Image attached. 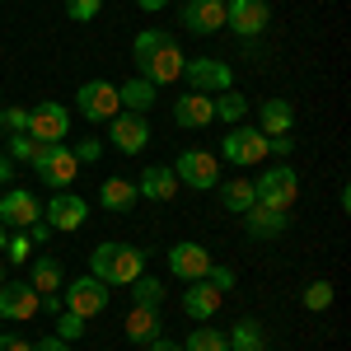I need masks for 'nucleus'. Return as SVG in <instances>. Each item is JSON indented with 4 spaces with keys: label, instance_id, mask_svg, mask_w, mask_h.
<instances>
[{
    "label": "nucleus",
    "instance_id": "39448f33",
    "mask_svg": "<svg viewBox=\"0 0 351 351\" xmlns=\"http://www.w3.org/2000/svg\"><path fill=\"white\" fill-rule=\"evenodd\" d=\"M75 112H80L84 122H112L122 104H117V84L108 80H84L80 94H75Z\"/></svg>",
    "mask_w": 351,
    "mask_h": 351
},
{
    "label": "nucleus",
    "instance_id": "f8f14e48",
    "mask_svg": "<svg viewBox=\"0 0 351 351\" xmlns=\"http://www.w3.org/2000/svg\"><path fill=\"white\" fill-rule=\"evenodd\" d=\"M38 304H43V295H38L28 281H0V319L28 324V319L38 314Z\"/></svg>",
    "mask_w": 351,
    "mask_h": 351
},
{
    "label": "nucleus",
    "instance_id": "ea45409f",
    "mask_svg": "<svg viewBox=\"0 0 351 351\" xmlns=\"http://www.w3.org/2000/svg\"><path fill=\"white\" fill-rule=\"evenodd\" d=\"M24 234H28V239H33V243H47V239H52V225H47V220L38 216V220H33V225H28V230H24Z\"/></svg>",
    "mask_w": 351,
    "mask_h": 351
},
{
    "label": "nucleus",
    "instance_id": "0eeeda50",
    "mask_svg": "<svg viewBox=\"0 0 351 351\" xmlns=\"http://www.w3.org/2000/svg\"><path fill=\"white\" fill-rule=\"evenodd\" d=\"M183 80L197 94H225V89H234V71L211 56H192V61H183Z\"/></svg>",
    "mask_w": 351,
    "mask_h": 351
},
{
    "label": "nucleus",
    "instance_id": "c03bdc74",
    "mask_svg": "<svg viewBox=\"0 0 351 351\" xmlns=\"http://www.w3.org/2000/svg\"><path fill=\"white\" fill-rule=\"evenodd\" d=\"M38 309H47V314L56 319V314H61V295H43V304H38Z\"/></svg>",
    "mask_w": 351,
    "mask_h": 351
},
{
    "label": "nucleus",
    "instance_id": "bb28decb",
    "mask_svg": "<svg viewBox=\"0 0 351 351\" xmlns=\"http://www.w3.org/2000/svg\"><path fill=\"white\" fill-rule=\"evenodd\" d=\"M220 202H225V211L243 216L258 197H253V183H248V178H220Z\"/></svg>",
    "mask_w": 351,
    "mask_h": 351
},
{
    "label": "nucleus",
    "instance_id": "8fccbe9b",
    "mask_svg": "<svg viewBox=\"0 0 351 351\" xmlns=\"http://www.w3.org/2000/svg\"><path fill=\"white\" fill-rule=\"evenodd\" d=\"M230 351H248V347H230Z\"/></svg>",
    "mask_w": 351,
    "mask_h": 351
},
{
    "label": "nucleus",
    "instance_id": "e433bc0d",
    "mask_svg": "<svg viewBox=\"0 0 351 351\" xmlns=\"http://www.w3.org/2000/svg\"><path fill=\"white\" fill-rule=\"evenodd\" d=\"M0 132L5 136L28 132V108H0Z\"/></svg>",
    "mask_w": 351,
    "mask_h": 351
},
{
    "label": "nucleus",
    "instance_id": "423d86ee",
    "mask_svg": "<svg viewBox=\"0 0 351 351\" xmlns=\"http://www.w3.org/2000/svg\"><path fill=\"white\" fill-rule=\"evenodd\" d=\"M173 173H178V183L192 192H211L220 183V160L211 150H183L178 164H173Z\"/></svg>",
    "mask_w": 351,
    "mask_h": 351
},
{
    "label": "nucleus",
    "instance_id": "f03ea898",
    "mask_svg": "<svg viewBox=\"0 0 351 351\" xmlns=\"http://www.w3.org/2000/svg\"><path fill=\"white\" fill-rule=\"evenodd\" d=\"M145 271V253L136 243H99L89 253V276H99L104 286H132Z\"/></svg>",
    "mask_w": 351,
    "mask_h": 351
},
{
    "label": "nucleus",
    "instance_id": "b1692460",
    "mask_svg": "<svg viewBox=\"0 0 351 351\" xmlns=\"http://www.w3.org/2000/svg\"><path fill=\"white\" fill-rule=\"evenodd\" d=\"M61 281H66V276H61V263H56V258H47V253L33 258V267H28V286H33L38 295H61Z\"/></svg>",
    "mask_w": 351,
    "mask_h": 351
},
{
    "label": "nucleus",
    "instance_id": "c9c22d12",
    "mask_svg": "<svg viewBox=\"0 0 351 351\" xmlns=\"http://www.w3.org/2000/svg\"><path fill=\"white\" fill-rule=\"evenodd\" d=\"M99 5H104V0H66V14H71L75 24H89V19H99Z\"/></svg>",
    "mask_w": 351,
    "mask_h": 351
},
{
    "label": "nucleus",
    "instance_id": "4be33fe9",
    "mask_svg": "<svg viewBox=\"0 0 351 351\" xmlns=\"http://www.w3.org/2000/svg\"><path fill=\"white\" fill-rule=\"evenodd\" d=\"M291 127H295V108H291L286 99L258 104V132L263 136H291Z\"/></svg>",
    "mask_w": 351,
    "mask_h": 351
},
{
    "label": "nucleus",
    "instance_id": "7c9ffc66",
    "mask_svg": "<svg viewBox=\"0 0 351 351\" xmlns=\"http://www.w3.org/2000/svg\"><path fill=\"white\" fill-rule=\"evenodd\" d=\"M132 295H136V304H150V309H160L164 304V281H155V276H136L132 281Z\"/></svg>",
    "mask_w": 351,
    "mask_h": 351
},
{
    "label": "nucleus",
    "instance_id": "72a5a7b5",
    "mask_svg": "<svg viewBox=\"0 0 351 351\" xmlns=\"http://www.w3.org/2000/svg\"><path fill=\"white\" fill-rule=\"evenodd\" d=\"M328 304H332V286H328V281L304 286V309H314V314H319V309H328Z\"/></svg>",
    "mask_w": 351,
    "mask_h": 351
},
{
    "label": "nucleus",
    "instance_id": "c756f323",
    "mask_svg": "<svg viewBox=\"0 0 351 351\" xmlns=\"http://www.w3.org/2000/svg\"><path fill=\"white\" fill-rule=\"evenodd\" d=\"M263 342H267V337H263V324H258V319H239V324H234V332H230V347L263 351Z\"/></svg>",
    "mask_w": 351,
    "mask_h": 351
},
{
    "label": "nucleus",
    "instance_id": "ddd939ff",
    "mask_svg": "<svg viewBox=\"0 0 351 351\" xmlns=\"http://www.w3.org/2000/svg\"><path fill=\"white\" fill-rule=\"evenodd\" d=\"M267 24H271L267 0H230L225 5V28H234L239 38H258Z\"/></svg>",
    "mask_w": 351,
    "mask_h": 351
},
{
    "label": "nucleus",
    "instance_id": "f704fd0d",
    "mask_svg": "<svg viewBox=\"0 0 351 351\" xmlns=\"http://www.w3.org/2000/svg\"><path fill=\"white\" fill-rule=\"evenodd\" d=\"M28 253H33V239H28L24 230H19V234H10V239H5V253H0V258H10V263H24Z\"/></svg>",
    "mask_w": 351,
    "mask_h": 351
},
{
    "label": "nucleus",
    "instance_id": "cd10ccee",
    "mask_svg": "<svg viewBox=\"0 0 351 351\" xmlns=\"http://www.w3.org/2000/svg\"><path fill=\"white\" fill-rule=\"evenodd\" d=\"M216 117H220V122H230V127H239L243 117H248V99L234 94V89H225V94L216 99Z\"/></svg>",
    "mask_w": 351,
    "mask_h": 351
},
{
    "label": "nucleus",
    "instance_id": "393cba45",
    "mask_svg": "<svg viewBox=\"0 0 351 351\" xmlns=\"http://www.w3.org/2000/svg\"><path fill=\"white\" fill-rule=\"evenodd\" d=\"M117 104L127 112H150L155 108V84L145 80V75H132L127 84H117Z\"/></svg>",
    "mask_w": 351,
    "mask_h": 351
},
{
    "label": "nucleus",
    "instance_id": "a19ab883",
    "mask_svg": "<svg viewBox=\"0 0 351 351\" xmlns=\"http://www.w3.org/2000/svg\"><path fill=\"white\" fill-rule=\"evenodd\" d=\"M0 351H33V342L14 337V332H0Z\"/></svg>",
    "mask_w": 351,
    "mask_h": 351
},
{
    "label": "nucleus",
    "instance_id": "37998d69",
    "mask_svg": "<svg viewBox=\"0 0 351 351\" xmlns=\"http://www.w3.org/2000/svg\"><path fill=\"white\" fill-rule=\"evenodd\" d=\"M10 178H14V160H10V155H0V188H5Z\"/></svg>",
    "mask_w": 351,
    "mask_h": 351
},
{
    "label": "nucleus",
    "instance_id": "c85d7f7f",
    "mask_svg": "<svg viewBox=\"0 0 351 351\" xmlns=\"http://www.w3.org/2000/svg\"><path fill=\"white\" fill-rule=\"evenodd\" d=\"M183 351H230V337L220 328H192V337L183 342Z\"/></svg>",
    "mask_w": 351,
    "mask_h": 351
},
{
    "label": "nucleus",
    "instance_id": "de8ad7c7",
    "mask_svg": "<svg viewBox=\"0 0 351 351\" xmlns=\"http://www.w3.org/2000/svg\"><path fill=\"white\" fill-rule=\"evenodd\" d=\"M5 239H10V230H5V225H0V253H5Z\"/></svg>",
    "mask_w": 351,
    "mask_h": 351
},
{
    "label": "nucleus",
    "instance_id": "aec40b11",
    "mask_svg": "<svg viewBox=\"0 0 351 351\" xmlns=\"http://www.w3.org/2000/svg\"><path fill=\"white\" fill-rule=\"evenodd\" d=\"M220 291L202 276V281H188V291H183V314L188 319H197V324H211L216 319V309H220Z\"/></svg>",
    "mask_w": 351,
    "mask_h": 351
},
{
    "label": "nucleus",
    "instance_id": "9d476101",
    "mask_svg": "<svg viewBox=\"0 0 351 351\" xmlns=\"http://www.w3.org/2000/svg\"><path fill=\"white\" fill-rule=\"evenodd\" d=\"M108 286L99 281V276H75L71 286H66V309L71 314H80V319H94V314H104L108 309Z\"/></svg>",
    "mask_w": 351,
    "mask_h": 351
},
{
    "label": "nucleus",
    "instance_id": "603ef678",
    "mask_svg": "<svg viewBox=\"0 0 351 351\" xmlns=\"http://www.w3.org/2000/svg\"><path fill=\"white\" fill-rule=\"evenodd\" d=\"M0 108H5V99H0Z\"/></svg>",
    "mask_w": 351,
    "mask_h": 351
},
{
    "label": "nucleus",
    "instance_id": "9b49d317",
    "mask_svg": "<svg viewBox=\"0 0 351 351\" xmlns=\"http://www.w3.org/2000/svg\"><path fill=\"white\" fill-rule=\"evenodd\" d=\"M108 141L122 150V155H136V150H145L150 145V122H145V112H117L108 122Z\"/></svg>",
    "mask_w": 351,
    "mask_h": 351
},
{
    "label": "nucleus",
    "instance_id": "412c9836",
    "mask_svg": "<svg viewBox=\"0 0 351 351\" xmlns=\"http://www.w3.org/2000/svg\"><path fill=\"white\" fill-rule=\"evenodd\" d=\"M136 192H141L145 202H173V192H178V173L164 169V164H150V169L136 178Z\"/></svg>",
    "mask_w": 351,
    "mask_h": 351
},
{
    "label": "nucleus",
    "instance_id": "473e14b6",
    "mask_svg": "<svg viewBox=\"0 0 351 351\" xmlns=\"http://www.w3.org/2000/svg\"><path fill=\"white\" fill-rule=\"evenodd\" d=\"M56 337H61V342H80L84 337V319L71 314V309H61V314H56Z\"/></svg>",
    "mask_w": 351,
    "mask_h": 351
},
{
    "label": "nucleus",
    "instance_id": "7ed1b4c3",
    "mask_svg": "<svg viewBox=\"0 0 351 351\" xmlns=\"http://www.w3.org/2000/svg\"><path fill=\"white\" fill-rule=\"evenodd\" d=\"M33 173H38V183L66 192L71 183H75V173H80L75 150H71L66 141H56V145H38V155H33Z\"/></svg>",
    "mask_w": 351,
    "mask_h": 351
},
{
    "label": "nucleus",
    "instance_id": "09e8293b",
    "mask_svg": "<svg viewBox=\"0 0 351 351\" xmlns=\"http://www.w3.org/2000/svg\"><path fill=\"white\" fill-rule=\"evenodd\" d=\"M0 281H5V258H0Z\"/></svg>",
    "mask_w": 351,
    "mask_h": 351
},
{
    "label": "nucleus",
    "instance_id": "49530a36",
    "mask_svg": "<svg viewBox=\"0 0 351 351\" xmlns=\"http://www.w3.org/2000/svg\"><path fill=\"white\" fill-rule=\"evenodd\" d=\"M150 351H183V347H178V342H164V337H155V342H150Z\"/></svg>",
    "mask_w": 351,
    "mask_h": 351
},
{
    "label": "nucleus",
    "instance_id": "20e7f679",
    "mask_svg": "<svg viewBox=\"0 0 351 351\" xmlns=\"http://www.w3.org/2000/svg\"><path fill=\"white\" fill-rule=\"evenodd\" d=\"M253 197L258 202H267V206H281V211H291L300 197V173L291 169V164H276V169H267L263 178H253Z\"/></svg>",
    "mask_w": 351,
    "mask_h": 351
},
{
    "label": "nucleus",
    "instance_id": "f257e3e1",
    "mask_svg": "<svg viewBox=\"0 0 351 351\" xmlns=\"http://www.w3.org/2000/svg\"><path fill=\"white\" fill-rule=\"evenodd\" d=\"M132 52H136V71L155 84V89H160V84H173L183 75V61H188L183 47L173 43V33H164V28H145V33L136 38Z\"/></svg>",
    "mask_w": 351,
    "mask_h": 351
},
{
    "label": "nucleus",
    "instance_id": "2f4dec72",
    "mask_svg": "<svg viewBox=\"0 0 351 351\" xmlns=\"http://www.w3.org/2000/svg\"><path fill=\"white\" fill-rule=\"evenodd\" d=\"M5 141H10V145H5V155H10V160H24V164H33L38 145H43V141H33L28 132H14V136H5Z\"/></svg>",
    "mask_w": 351,
    "mask_h": 351
},
{
    "label": "nucleus",
    "instance_id": "4c0bfd02",
    "mask_svg": "<svg viewBox=\"0 0 351 351\" xmlns=\"http://www.w3.org/2000/svg\"><path fill=\"white\" fill-rule=\"evenodd\" d=\"M75 150V164H94L104 155V141H80V145H71Z\"/></svg>",
    "mask_w": 351,
    "mask_h": 351
},
{
    "label": "nucleus",
    "instance_id": "dca6fc26",
    "mask_svg": "<svg viewBox=\"0 0 351 351\" xmlns=\"http://www.w3.org/2000/svg\"><path fill=\"white\" fill-rule=\"evenodd\" d=\"M173 122H178L183 132L211 127V122H216V99H211V94H197V89H188L183 99H173Z\"/></svg>",
    "mask_w": 351,
    "mask_h": 351
},
{
    "label": "nucleus",
    "instance_id": "6ab92c4d",
    "mask_svg": "<svg viewBox=\"0 0 351 351\" xmlns=\"http://www.w3.org/2000/svg\"><path fill=\"white\" fill-rule=\"evenodd\" d=\"M243 225H248V234H253V239H276V234H286V225H291V211H281V206H267V202H253V206L243 211Z\"/></svg>",
    "mask_w": 351,
    "mask_h": 351
},
{
    "label": "nucleus",
    "instance_id": "a211bd4d",
    "mask_svg": "<svg viewBox=\"0 0 351 351\" xmlns=\"http://www.w3.org/2000/svg\"><path fill=\"white\" fill-rule=\"evenodd\" d=\"M178 24L188 28V33H197V38H206V33L225 28V5H220V0H183Z\"/></svg>",
    "mask_w": 351,
    "mask_h": 351
},
{
    "label": "nucleus",
    "instance_id": "79ce46f5",
    "mask_svg": "<svg viewBox=\"0 0 351 351\" xmlns=\"http://www.w3.org/2000/svg\"><path fill=\"white\" fill-rule=\"evenodd\" d=\"M33 351H71V342H61V337H43V342H33Z\"/></svg>",
    "mask_w": 351,
    "mask_h": 351
},
{
    "label": "nucleus",
    "instance_id": "3c124183",
    "mask_svg": "<svg viewBox=\"0 0 351 351\" xmlns=\"http://www.w3.org/2000/svg\"><path fill=\"white\" fill-rule=\"evenodd\" d=\"M220 5H230V0H220Z\"/></svg>",
    "mask_w": 351,
    "mask_h": 351
},
{
    "label": "nucleus",
    "instance_id": "f3484780",
    "mask_svg": "<svg viewBox=\"0 0 351 351\" xmlns=\"http://www.w3.org/2000/svg\"><path fill=\"white\" fill-rule=\"evenodd\" d=\"M38 216H43V206H38V197L28 188H10L0 197V225H5V230H10V225H14V230H28Z\"/></svg>",
    "mask_w": 351,
    "mask_h": 351
},
{
    "label": "nucleus",
    "instance_id": "a878e982",
    "mask_svg": "<svg viewBox=\"0 0 351 351\" xmlns=\"http://www.w3.org/2000/svg\"><path fill=\"white\" fill-rule=\"evenodd\" d=\"M136 197H141V192H136L132 178H108V183L99 188V206H104V211H132Z\"/></svg>",
    "mask_w": 351,
    "mask_h": 351
},
{
    "label": "nucleus",
    "instance_id": "2eb2a0df",
    "mask_svg": "<svg viewBox=\"0 0 351 351\" xmlns=\"http://www.w3.org/2000/svg\"><path fill=\"white\" fill-rule=\"evenodd\" d=\"M169 271H173L178 281H202V276L211 271V253H206L202 243H192V239L173 243V248H169Z\"/></svg>",
    "mask_w": 351,
    "mask_h": 351
},
{
    "label": "nucleus",
    "instance_id": "1a4fd4ad",
    "mask_svg": "<svg viewBox=\"0 0 351 351\" xmlns=\"http://www.w3.org/2000/svg\"><path fill=\"white\" fill-rule=\"evenodd\" d=\"M66 132H71V108L66 104H38V108H28V136L33 141L56 145V141H66Z\"/></svg>",
    "mask_w": 351,
    "mask_h": 351
},
{
    "label": "nucleus",
    "instance_id": "a18cd8bd",
    "mask_svg": "<svg viewBox=\"0 0 351 351\" xmlns=\"http://www.w3.org/2000/svg\"><path fill=\"white\" fill-rule=\"evenodd\" d=\"M169 0H136V10H145V14H160Z\"/></svg>",
    "mask_w": 351,
    "mask_h": 351
},
{
    "label": "nucleus",
    "instance_id": "58836bf2",
    "mask_svg": "<svg viewBox=\"0 0 351 351\" xmlns=\"http://www.w3.org/2000/svg\"><path fill=\"white\" fill-rule=\"evenodd\" d=\"M206 281H211V286H216L220 295H225V291L234 286V271H230V267H216V263H211V271H206Z\"/></svg>",
    "mask_w": 351,
    "mask_h": 351
},
{
    "label": "nucleus",
    "instance_id": "4468645a",
    "mask_svg": "<svg viewBox=\"0 0 351 351\" xmlns=\"http://www.w3.org/2000/svg\"><path fill=\"white\" fill-rule=\"evenodd\" d=\"M43 220H47L52 230H66V234H71V230H80L84 220H89V202L66 188V192H56L52 202L43 206Z\"/></svg>",
    "mask_w": 351,
    "mask_h": 351
},
{
    "label": "nucleus",
    "instance_id": "5701e85b",
    "mask_svg": "<svg viewBox=\"0 0 351 351\" xmlns=\"http://www.w3.org/2000/svg\"><path fill=\"white\" fill-rule=\"evenodd\" d=\"M127 337H132L136 347H150V342L160 337V309L132 304V314H127Z\"/></svg>",
    "mask_w": 351,
    "mask_h": 351
},
{
    "label": "nucleus",
    "instance_id": "6e6552de",
    "mask_svg": "<svg viewBox=\"0 0 351 351\" xmlns=\"http://www.w3.org/2000/svg\"><path fill=\"white\" fill-rule=\"evenodd\" d=\"M220 160L239 164V169L267 160V136L258 132V127H230V132H225V141H220Z\"/></svg>",
    "mask_w": 351,
    "mask_h": 351
}]
</instances>
